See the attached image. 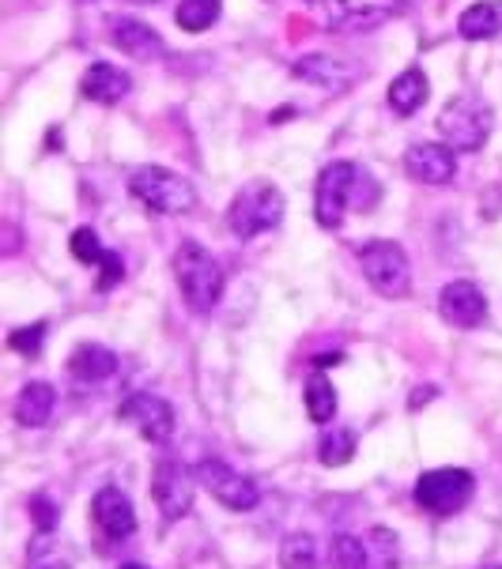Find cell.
I'll list each match as a JSON object with an SVG mask.
<instances>
[{"instance_id":"1","label":"cell","mask_w":502,"mask_h":569,"mask_svg":"<svg viewBox=\"0 0 502 569\" xmlns=\"http://www.w3.org/2000/svg\"><path fill=\"white\" fill-rule=\"evenodd\" d=\"M175 280L194 314H212L223 298V268L200 242H181L175 253Z\"/></svg>"},{"instance_id":"2","label":"cell","mask_w":502,"mask_h":569,"mask_svg":"<svg viewBox=\"0 0 502 569\" xmlns=\"http://www.w3.org/2000/svg\"><path fill=\"white\" fill-rule=\"evenodd\" d=\"M129 189H133V197L140 200L144 208L155 211V215H186V211L197 208L194 181H186L181 173L167 170V167H140V170H133Z\"/></svg>"},{"instance_id":"3","label":"cell","mask_w":502,"mask_h":569,"mask_svg":"<svg viewBox=\"0 0 502 569\" xmlns=\"http://www.w3.org/2000/svg\"><path fill=\"white\" fill-rule=\"evenodd\" d=\"M280 219H284V192L269 186V181L245 186L239 197L231 200V211H227V226H231V234L242 238V242L280 226Z\"/></svg>"},{"instance_id":"4","label":"cell","mask_w":502,"mask_h":569,"mask_svg":"<svg viewBox=\"0 0 502 569\" xmlns=\"http://www.w3.org/2000/svg\"><path fill=\"white\" fill-rule=\"evenodd\" d=\"M472 494H477L472 472H464V467H431V472H423L416 480L412 498L431 517H453V513L469 506Z\"/></svg>"},{"instance_id":"5","label":"cell","mask_w":502,"mask_h":569,"mask_svg":"<svg viewBox=\"0 0 502 569\" xmlns=\"http://www.w3.org/2000/svg\"><path fill=\"white\" fill-rule=\"evenodd\" d=\"M359 264L363 275L381 298H405L408 287H412V264H408V253L400 250L389 238H374L359 250Z\"/></svg>"},{"instance_id":"6","label":"cell","mask_w":502,"mask_h":569,"mask_svg":"<svg viewBox=\"0 0 502 569\" xmlns=\"http://www.w3.org/2000/svg\"><path fill=\"white\" fill-rule=\"evenodd\" d=\"M438 133L453 151H480L491 133V109L477 95H458L438 114Z\"/></svg>"},{"instance_id":"7","label":"cell","mask_w":502,"mask_h":569,"mask_svg":"<svg viewBox=\"0 0 502 569\" xmlns=\"http://www.w3.org/2000/svg\"><path fill=\"white\" fill-rule=\"evenodd\" d=\"M333 569H397V536L389 528H370L367 536H336Z\"/></svg>"},{"instance_id":"8","label":"cell","mask_w":502,"mask_h":569,"mask_svg":"<svg viewBox=\"0 0 502 569\" xmlns=\"http://www.w3.org/2000/svg\"><path fill=\"white\" fill-rule=\"evenodd\" d=\"M197 483L205 486L208 494H212L219 506H227V509H234V513L253 509V506H258V498H261L258 483L245 480V475H239L231 464L216 461V456H208V461L197 464Z\"/></svg>"},{"instance_id":"9","label":"cell","mask_w":502,"mask_h":569,"mask_svg":"<svg viewBox=\"0 0 502 569\" xmlns=\"http://www.w3.org/2000/svg\"><path fill=\"white\" fill-rule=\"evenodd\" d=\"M359 186V170L352 162H333V167L322 170L314 189V219L325 231H336L344 223V208H348V197Z\"/></svg>"},{"instance_id":"10","label":"cell","mask_w":502,"mask_h":569,"mask_svg":"<svg viewBox=\"0 0 502 569\" xmlns=\"http://www.w3.org/2000/svg\"><path fill=\"white\" fill-rule=\"evenodd\" d=\"M194 486H197V472H189L181 461H159L151 475V498L159 513L167 520H181L194 509Z\"/></svg>"},{"instance_id":"11","label":"cell","mask_w":502,"mask_h":569,"mask_svg":"<svg viewBox=\"0 0 502 569\" xmlns=\"http://www.w3.org/2000/svg\"><path fill=\"white\" fill-rule=\"evenodd\" d=\"M117 419L122 422H133L136 430H140V438H148V442L163 445L175 438V408H170L163 397H155V392H133V397L122 400V408H117Z\"/></svg>"},{"instance_id":"12","label":"cell","mask_w":502,"mask_h":569,"mask_svg":"<svg viewBox=\"0 0 502 569\" xmlns=\"http://www.w3.org/2000/svg\"><path fill=\"white\" fill-rule=\"evenodd\" d=\"M91 517H95L98 531L109 544H122V539H129L136 531V509L122 486H103L95 494V502H91Z\"/></svg>"},{"instance_id":"13","label":"cell","mask_w":502,"mask_h":569,"mask_svg":"<svg viewBox=\"0 0 502 569\" xmlns=\"http://www.w3.org/2000/svg\"><path fill=\"white\" fill-rule=\"evenodd\" d=\"M438 314L453 328H480L483 317H488V298H483V291L469 280L446 283L442 295H438Z\"/></svg>"},{"instance_id":"14","label":"cell","mask_w":502,"mask_h":569,"mask_svg":"<svg viewBox=\"0 0 502 569\" xmlns=\"http://www.w3.org/2000/svg\"><path fill=\"white\" fill-rule=\"evenodd\" d=\"M405 170L419 186H450L458 173V155L450 144H412L405 155Z\"/></svg>"},{"instance_id":"15","label":"cell","mask_w":502,"mask_h":569,"mask_svg":"<svg viewBox=\"0 0 502 569\" xmlns=\"http://www.w3.org/2000/svg\"><path fill=\"white\" fill-rule=\"evenodd\" d=\"M408 4L412 0H333V27H341V31H370V27L394 20Z\"/></svg>"},{"instance_id":"16","label":"cell","mask_w":502,"mask_h":569,"mask_svg":"<svg viewBox=\"0 0 502 569\" xmlns=\"http://www.w3.org/2000/svg\"><path fill=\"white\" fill-rule=\"evenodd\" d=\"M291 72H295L299 80H306V84L325 87V91H348L355 84V76H359V72L348 69L344 61H333L325 57V53H310V57L295 61Z\"/></svg>"},{"instance_id":"17","label":"cell","mask_w":502,"mask_h":569,"mask_svg":"<svg viewBox=\"0 0 502 569\" xmlns=\"http://www.w3.org/2000/svg\"><path fill=\"white\" fill-rule=\"evenodd\" d=\"M80 87H84V95L91 98V103L114 106V103H122V98L133 91V80H129V72H122L117 64L95 61L84 72V84H80Z\"/></svg>"},{"instance_id":"18","label":"cell","mask_w":502,"mask_h":569,"mask_svg":"<svg viewBox=\"0 0 502 569\" xmlns=\"http://www.w3.org/2000/svg\"><path fill=\"white\" fill-rule=\"evenodd\" d=\"M109 42H114L117 50H122L125 57H133V61H155V57H163V53H167V42L159 39V31L148 27V23H136V20L114 23Z\"/></svg>"},{"instance_id":"19","label":"cell","mask_w":502,"mask_h":569,"mask_svg":"<svg viewBox=\"0 0 502 569\" xmlns=\"http://www.w3.org/2000/svg\"><path fill=\"white\" fill-rule=\"evenodd\" d=\"M69 370H72V378H76V381L98 384V381H106V378H114V373H117V355L103 344H80L76 351H72V359H69Z\"/></svg>"},{"instance_id":"20","label":"cell","mask_w":502,"mask_h":569,"mask_svg":"<svg viewBox=\"0 0 502 569\" xmlns=\"http://www.w3.org/2000/svg\"><path fill=\"white\" fill-rule=\"evenodd\" d=\"M458 34L464 42H488L502 34V0H477L472 8H464Z\"/></svg>"},{"instance_id":"21","label":"cell","mask_w":502,"mask_h":569,"mask_svg":"<svg viewBox=\"0 0 502 569\" xmlns=\"http://www.w3.org/2000/svg\"><path fill=\"white\" fill-rule=\"evenodd\" d=\"M53 408H57L53 384L31 381V384H23L20 400H15V419H20V426H45L53 415Z\"/></svg>"},{"instance_id":"22","label":"cell","mask_w":502,"mask_h":569,"mask_svg":"<svg viewBox=\"0 0 502 569\" xmlns=\"http://www.w3.org/2000/svg\"><path fill=\"white\" fill-rule=\"evenodd\" d=\"M76 555L57 531H39L27 547V569H72Z\"/></svg>"},{"instance_id":"23","label":"cell","mask_w":502,"mask_h":569,"mask_svg":"<svg viewBox=\"0 0 502 569\" xmlns=\"http://www.w3.org/2000/svg\"><path fill=\"white\" fill-rule=\"evenodd\" d=\"M427 103V76L419 69H408L389 84V106L400 117H412L419 106Z\"/></svg>"},{"instance_id":"24","label":"cell","mask_w":502,"mask_h":569,"mask_svg":"<svg viewBox=\"0 0 502 569\" xmlns=\"http://www.w3.org/2000/svg\"><path fill=\"white\" fill-rule=\"evenodd\" d=\"M355 449H359L355 430L333 426V430H325L322 442H317V461H322L325 467H344L355 456Z\"/></svg>"},{"instance_id":"25","label":"cell","mask_w":502,"mask_h":569,"mask_svg":"<svg viewBox=\"0 0 502 569\" xmlns=\"http://www.w3.org/2000/svg\"><path fill=\"white\" fill-rule=\"evenodd\" d=\"M219 12H223V0H181L175 12V23L181 31L200 34L219 20Z\"/></svg>"},{"instance_id":"26","label":"cell","mask_w":502,"mask_h":569,"mask_svg":"<svg viewBox=\"0 0 502 569\" xmlns=\"http://www.w3.org/2000/svg\"><path fill=\"white\" fill-rule=\"evenodd\" d=\"M306 415L310 422H328L336 415V392L322 373H314V378L306 381Z\"/></svg>"},{"instance_id":"27","label":"cell","mask_w":502,"mask_h":569,"mask_svg":"<svg viewBox=\"0 0 502 569\" xmlns=\"http://www.w3.org/2000/svg\"><path fill=\"white\" fill-rule=\"evenodd\" d=\"M280 566H284V569H317V544H314V536H306V531H295V536H287L284 547H280Z\"/></svg>"},{"instance_id":"28","label":"cell","mask_w":502,"mask_h":569,"mask_svg":"<svg viewBox=\"0 0 502 569\" xmlns=\"http://www.w3.org/2000/svg\"><path fill=\"white\" fill-rule=\"evenodd\" d=\"M69 250H72V256H76L80 264H103V256H106L103 242H98V234L91 231V226H80V231L72 234Z\"/></svg>"},{"instance_id":"29","label":"cell","mask_w":502,"mask_h":569,"mask_svg":"<svg viewBox=\"0 0 502 569\" xmlns=\"http://www.w3.org/2000/svg\"><path fill=\"white\" fill-rule=\"evenodd\" d=\"M42 339H45V320H39V325H27V328H15V333L8 336V347H12V351H20V355H39Z\"/></svg>"},{"instance_id":"30","label":"cell","mask_w":502,"mask_h":569,"mask_svg":"<svg viewBox=\"0 0 502 569\" xmlns=\"http://www.w3.org/2000/svg\"><path fill=\"white\" fill-rule=\"evenodd\" d=\"M27 509H31V520H34V528H39V531H57L61 509H57V502H53V498H45V494H34Z\"/></svg>"},{"instance_id":"31","label":"cell","mask_w":502,"mask_h":569,"mask_svg":"<svg viewBox=\"0 0 502 569\" xmlns=\"http://www.w3.org/2000/svg\"><path fill=\"white\" fill-rule=\"evenodd\" d=\"M98 268H103V275H98V291H109V287H117V283L125 280V264H122V256H117V253H106Z\"/></svg>"},{"instance_id":"32","label":"cell","mask_w":502,"mask_h":569,"mask_svg":"<svg viewBox=\"0 0 502 569\" xmlns=\"http://www.w3.org/2000/svg\"><path fill=\"white\" fill-rule=\"evenodd\" d=\"M341 362H344V355H341V351H336V355H317V359H314L317 370H325V366H341Z\"/></svg>"},{"instance_id":"33","label":"cell","mask_w":502,"mask_h":569,"mask_svg":"<svg viewBox=\"0 0 502 569\" xmlns=\"http://www.w3.org/2000/svg\"><path fill=\"white\" fill-rule=\"evenodd\" d=\"M427 400H435V384H427V389H416L412 408H419V403H427Z\"/></svg>"},{"instance_id":"34","label":"cell","mask_w":502,"mask_h":569,"mask_svg":"<svg viewBox=\"0 0 502 569\" xmlns=\"http://www.w3.org/2000/svg\"><path fill=\"white\" fill-rule=\"evenodd\" d=\"M133 4H159V0H133Z\"/></svg>"},{"instance_id":"35","label":"cell","mask_w":502,"mask_h":569,"mask_svg":"<svg viewBox=\"0 0 502 569\" xmlns=\"http://www.w3.org/2000/svg\"><path fill=\"white\" fill-rule=\"evenodd\" d=\"M122 569H148V566H136V562H129V566H122Z\"/></svg>"},{"instance_id":"36","label":"cell","mask_w":502,"mask_h":569,"mask_svg":"<svg viewBox=\"0 0 502 569\" xmlns=\"http://www.w3.org/2000/svg\"><path fill=\"white\" fill-rule=\"evenodd\" d=\"M483 569H502V566H483Z\"/></svg>"}]
</instances>
